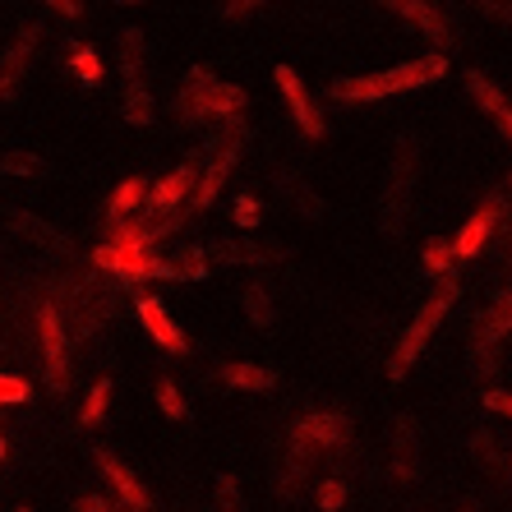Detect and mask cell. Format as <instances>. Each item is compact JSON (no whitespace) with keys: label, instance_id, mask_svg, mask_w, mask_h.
Wrapping results in <instances>:
<instances>
[{"label":"cell","instance_id":"obj_1","mask_svg":"<svg viewBox=\"0 0 512 512\" xmlns=\"http://www.w3.org/2000/svg\"><path fill=\"white\" fill-rule=\"evenodd\" d=\"M448 74V56H420V60H406V65H393V70H379V74H360V79H337L328 88L333 102H379V97H393L406 93V88H425L434 79Z\"/></svg>","mask_w":512,"mask_h":512},{"label":"cell","instance_id":"obj_2","mask_svg":"<svg viewBox=\"0 0 512 512\" xmlns=\"http://www.w3.org/2000/svg\"><path fill=\"white\" fill-rule=\"evenodd\" d=\"M153 227L148 222H116L107 236V245H97L93 250V263L97 268H107V273L116 277H130V282H139V277H157V259H153Z\"/></svg>","mask_w":512,"mask_h":512},{"label":"cell","instance_id":"obj_3","mask_svg":"<svg viewBox=\"0 0 512 512\" xmlns=\"http://www.w3.org/2000/svg\"><path fill=\"white\" fill-rule=\"evenodd\" d=\"M176 111H180L185 125H199V120H213V116L231 120V116L245 111V88L217 84L213 74L194 65V70L185 74V88H180V97H176Z\"/></svg>","mask_w":512,"mask_h":512},{"label":"cell","instance_id":"obj_4","mask_svg":"<svg viewBox=\"0 0 512 512\" xmlns=\"http://www.w3.org/2000/svg\"><path fill=\"white\" fill-rule=\"evenodd\" d=\"M453 300H457V282H439V291L425 300V310L411 319V328L402 333L393 360H388V379H393V383H402L406 374H411V365L420 360V351H425V342L434 337V328L443 323V314L453 310Z\"/></svg>","mask_w":512,"mask_h":512},{"label":"cell","instance_id":"obj_5","mask_svg":"<svg viewBox=\"0 0 512 512\" xmlns=\"http://www.w3.org/2000/svg\"><path fill=\"white\" fill-rule=\"evenodd\" d=\"M120 70H125V120L130 125H148L153 120V93L143 79V33L125 28L120 33Z\"/></svg>","mask_w":512,"mask_h":512},{"label":"cell","instance_id":"obj_6","mask_svg":"<svg viewBox=\"0 0 512 512\" xmlns=\"http://www.w3.org/2000/svg\"><path fill=\"white\" fill-rule=\"evenodd\" d=\"M411 153H416V143L406 139L402 143V157L388 167V180H383L379 227L388 231V236H397V231L406 227V217H411V190H416V167H411Z\"/></svg>","mask_w":512,"mask_h":512},{"label":"cell","instance_id":"obj_7","mask_svg":"<svg viewBox=\"0 0 512 512\" xmlns=\"http://www.w3.org/2000/svg\"><path fill=\"white\" fill-rule=\"evenodd\" d=\"M194 190H199V176H194V162H185V167H176L171 176H162L153 185V194H148V222H171V217H185L180 213V203L190 208V199H194Z\"/></svg>","mask_w":512,"mask_h":512},{"label":"cell","instance_id":"obj_8","mask_svg":"<svg viewBox=\"0 0 512 512\" xmlns=\"http://www.w3.org/2000/svg\"><path fill=\"white\" fill-rule=\"evenodd\" d=\"M240 148H245V134H227V143L208 157V167H203V176H199V190H194V199H190V208H185V213H208V208H213V199L222 194L231 167L240 162Z\"/></svg>","mask_w":512,"mask_h":512},{"label":"cell","instance_id":"obj_9","mask_svg":"<svg viewBox=\"0 0 512 512\" xmlns=\"http://www.w3.org/2000/svg\"><path fill=\"white\" fill-rule=\"evenodd\" d=\"M37 328H42V365H47L51 393H65V383H70V351H65V328H60L56 305H42Z\"/></svg>","mask_w":512,"mask_h":512},{"label":"cell","instance_id":"obj_10","mask_svg":"<svg viewBox=\"0 0 512 512\" xmlns=\"http://www.w3.org/2000/svg\"><path fill=\"white\" fill-rule=\"evenodd\" d=\"M503 208H508V203H503V194H489L476 213L466 217L462 231L453 236V254H457V259H476V254L485 250V240L494 236V231H499V222H503Z\"/></svg>","mask_w":512,"mask_h":512},{"label":"cell","instance_id":"obj_11","mask_svg":"<svg viewBox=\"0 0 512 512\" xmlns=\"http://www.w3.org/2000/svg\"><path fill=\"white\" fill-rule=\"evenodd\" d=\"M93 462H97V471L111 480V489H116V499L125 503L130 512H148L153 508V494L139 485V476H134L130 466L120 462L116 453H107V448H93Z\"/></svg>","mask_w":512,"mask_h":512},{"label":"cell","instance_id":"obj_12","mask_svg":"<svg viewBox=\"0 0 512 512\" xmlns=\"http://www.w3.org/2000/svg\"><path fill=\"white\" fill-rule=\"evenodd\" d=\"M273 79H277V88L286 93V107H291V116H296L300 134H305V139H323V116H319V107L310 102L305 84H300V74L291 70V65H277Z\"/></svg>","mask_w":512,"mask_h":512},{"label":"cell","instance_id":"obj_13","mask_svg":"<svg viewBox=\"0 0 512 512\" xmlns=\"http://www.w3.org/2000/svg\"><path fill=\"white\" fill-rule=\"evenodd\" d=\"M134 310H139L143 328L153 333L157 346H167L171 356H190V342H185V333L176 328V319L167 314V305H162V300H157V296H139V300H134Z\"/></svg>","mask_w":512,"mask_h":512},{"label":"cell","instance_id":"obj_14","mask_svg":"<svg viewBox=\"0 0 512 512\" xmlns=\"http://www.w3.org/2000/svg\"><path fill=\"white\" fill-rule=\"evenodd\" d=\"M346 439V420L342 416H305L296 425V453H310V448H337Z\"/></svg>","mask_w":512,"mask_h":512},{"label":"cell","instance_id":"obj_15","mask_svg":"<svg viewBox=\"0 0 512 512\" xmlns=\"http://www.w3.org/2000/svg\"><path fill=\"white\" fill-rule=\"evenodd\" d=\"M393 10L402 14V19H411V24H416L420 33L434 42V47H448V42H453V28H448V19H443L434 5H425V0H393Z\"/></svg>","mask_w":512,"mask_h":512},{"label":"cell","instance_id":"obj_16","mask_svg":"<svg viewBox=\"0 0 512 512\" xmlns=\"http://www.w3.org/2000/svg\"><path fill=\"white\" fill-rule=\"evenodd\" d=\"M157 277H171V282H203V277H208V254H203V245H180L171 259H157Z\"/></svg>","mask_w":512,"mask_h":512},{"label":"cell","instance_id":"obj_17","mask_svg":"<svg viewBox=\"0 0 512 512\" xmlns=\"http://www.w3.org/2000/svg\"><path fill=\"white\" fill-rule=\"evenodd\" d=\"M148 194H153V185L143 176H130V180H120L116 185V194H111V203H107V213H111V227L116 222H130L139 208H148Z\"/></svg>","mask_w":512,"mask_h":512},{"label":"cell","instance_id":"obj_18","mask_svg":"<svg viewBox=\"0 0 512 512\" xmlns=\"http://www.w3.org/2000/svg\"><path fill=\"white\" fill-rule=\"evenodd\" d=\"M42 42V24H28L24 33H19V42L10 47V56H5V74H0V88H5V97H14V79L24 74L28 56H33V47Z\"/></svg>","mask_w":512,"mask_h":512},{"label":"cell","instance_id":"obj_19","mask_svg":"<svg viewBox=\"0 0 512 512\" xmlns=\"http://www.w3.org/2000/svg\"><path fill=\"white\" fill-rule=\"evenodd\" d=\"M222 383L245 388V393H268V388H277V374L263 365H222Z\"/></svg>","mask_w":512,"mask_h":512},{"label":"cell","instance_id":"obj_20","mask_svg":"<svg viewBox=\"0 0 512 512\" xmlns=\"http://www.w3.org/2000/svg\"><path fill=\"white\" fill-rule=\"evenodd\" d=\"M208 254H213L217 263H263V259H273L268 250H259V245H250V240H213L208 245Z\"/></svg>","mask_w":512,"mask_h":512},{"label":"cell","instance_id":"obj_21","mask_svg":"<svg viewBox=\"0 0 512 512\" xmlns=\"http://www.w3.org/2000/svg\"><path fill=\"white\" fill-rule=\"evenodd\" d=\"M70 70L79 74L88 88H97L102 84V74H107L102 70V56H97L93 47H84V42H70Z\"/></svg>","mask_w":512,"mask_h":512},{"label":"cell","instance_id":"obj_22","mask_svg":"<svg viewBox=\"0 0 512 512\" xmlns=\"http://www.w3.org/2000/svg\"><path fill=\"white\" fill-rule=\"evenodd\" d=\"M397 480H411L416 476V429L411 420H397Z\"/></svg>","mask_w":512,"mask_h":512},{"label":"cell","instance_id":"obj_23","mask_svg":"<svg viewBox=\"0 0 512 512\" xmlns=\"http://www.w3.org/2000/svg\"><path fill=\"white\" fill-rule=\"evenodd\" d=\"M453 263H457L453 240H425V268L439 277V282H453Z\"/></svg>","mask_w":512,"mask_h":512},{"label":"cell","instance_id":"obj_24","mask_svg":"<svg viewBox=\"0 0 512 512\" xmlns=\"http://www.w3.org/2000/svg\"><path fill=\"white\" fill-rule=\"evenodd\" d=\"M245 314H250L254 328H273L277 323V310H273V300H268V291H263L259 282L245 286Z\"/></svg>","mask_w":512,"mask_h":512},{"label":"cell","instance_id":"obj_25","mask_svg":"<svg viewBox=\"0 0 512 512\" xmlns=\"http://www.w3.org/2000/svg\"><path fill=\"white\" fill-rule=\"evenodd\" d=\"M466 88H471V97H476V102L489 111V116H503V111H508V102H503V93H499V88H494V84H489V79H485V74H480V70H471V74H466Z\"/></svg>","mask_w":512,"mask_h":512},{"label":"cell","instance_id":"obj_26","mask_svg":"<svg viewBox=\"0 0 512 512\" xmlns=\"http://www.w3.org/2000/svg\"><path fill=\"white\" fill-rule=\"evenodd\" d=\"M107 402H111V383H107V379H97V383H93V393L84 397V411H79V420H84V425H97V420L107 416Z\"/></svg>","mask_w":512,"mask_h":512},{"label":"cell","instance_id":"obj_27","mask_svg":"<svg viewBox=\"0 0 512 512\" xmlns=\"http://www.w3.org/2000/svg\"><path fill=\"white\" fill-rule=\"evenodd\" d=\"M157 406H162L171 420H185V416H190V406H185V397H180V388L171 379H157Z\"/></svg>","mask_w":512,"mask_h":512},{"label":"cell","instance_id":"obj_28","mask_svg":"<svg viewBox=\"0 0 512 512\" xmlns=\"http://www.w3.org/2000/svg\"><path fill=\"white\" fill-rule=\"evenodd\" d=\"M213 512H240V485H236V476H217Z\"/></svg>","mask_w":512,"mask_h":512},{"label":"cell","instance_id":"obj_29","mask_svg":"<svg viewBox=\"0 0 512 512\" xmlns=\"http://www.w3.org/2000/svg\"><path fill=\"white\" fill-rule=\"evenodd\" d=\"M231 213H236V227H245V231L259 227V199H254V194H240Z\"/></svg>","mask_w":512,"mask_h":512},{"label":"cell","instance_id":"obj_30","mask_svg":"<svg viewBox=\"0 0 512 512\" xmlns=\"http://www.w3.org/2000/svg\"><path fill=\"white\" fill-rule=\"evenodd\" d=\"M342 503H346V485H342V480H323V485H319V508L323 512H337Z\"/></svg>","mask_w":512,"mask_h":512},{"label":"cell","instance_id":"obj_31","mask_svg":"<svg viewBox=\"0 0 512 512\" xmlns=\"http://www.w3.org/2000/svg\"><path fill=\"white\" fill-rule=\"evenodd\" d=\"M0 397H5V402H28V383L19 379V374H5V379H0Z\"/></svg>","mask_w":512,"mask_h":512},{"label":"cell","instance_id":"obj_32","mask_svg":"<svg viewBox=\"0 0 512 512\" xmlns=\"http://www.w3.org/2000/svg\"><path fill=\"white\" fill-rule=\"evenodd\" d=\"M485 406H489V411L512 416V393H503V388H485Z\"/></svg>","mask_w":512,"mask_h":512},{"label":"cell","instance_id":"obj_33","mask_svg":"<svg viewBox=\"0 0 512 512\" xmlns=\"http://www.w3.org/2000/svg\"><path fill=\"white\" fill-rule=\"evenodd\" d=\"M5 171H10V176H33V171H37V162H33V157H19V153H10V157H5Z\"/></svg>","mask_w":512,"mask_h":512},{"label":"cell","instance_id":"obj_34","mask_svg":"<svg viewBox=\"0 0 512 512\" xmlns=\"http://www.w3.org/2000/svg\"><path fill=\"white\" fill-rule=\"evenodd\" d=\"M74 512H116L107 499H97V494H84V499L74 503Z\"/></svg>","mask_w":512,"mask_h":512},{"label":"cell","instance_id":"obj_35","mask_svg":"<svg viewBox=\"0 0 512 512\" xmlns=\"http://www.w3.org/2000/svg\"><path fill=\"white\" fill-rule=\"evenodd\" d=\"M471 448L480 453V462H485V466H499V457H494V448H489V434H476V439H471Z\"/></svg>","mask_w":512,"mask_h":512},{"label":"cell","instance_id":"obj_36","mask_svg":"<svg viewBox=\"0 0 512 512\" xmlns=\"http://www.w3.org/2000/svg\"><path fill=\"white\" fill-rule=\"evenodd\" d=\"M56 10L65 14V19H79V14H84V5H74V0H56Z\"/></svg>","mask_w":512,"mask_h":512},{"label":"cell","instance_id":"obj_37","mask_svg":"<svg viewBox=\"0 0 512 512\" xmlns=\"http://www.w3.org/2000/svg\"><path fill=\"white\" fill-rule=\"evenodd\" d=\"M499 130H503V134H508V139H512V107H508V111H503V116H499Z\"/></svg>","mask_w":512,"mask_h":512},{"label":"cell","instance_id":"obj_38","mask_svg":"<svg viewBox=\"0 0 512 512\" xmlns=\"http://www.w3.org/2000/svg\"><path fill=\"white\" fill-rule=\"evenodd\" d=\"M19 512H33V508H19Z\"/></svg>","mask_w":512,"mask_h":512}]
</instances>
